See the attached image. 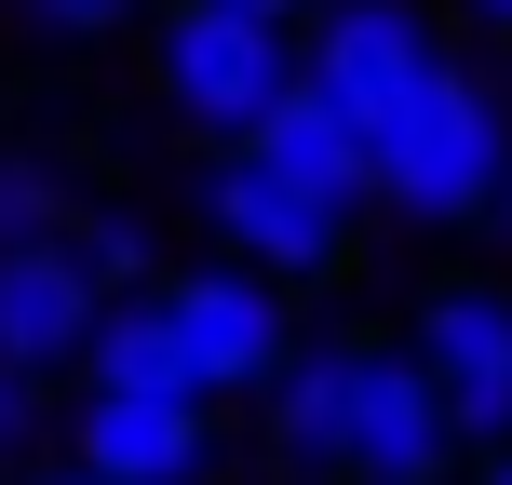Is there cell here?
<instances>
[{"mask_svg":"<svg viewBox=\"0 0 512 485\" xmlns=\"http://www.w3.org/2000/svg\"><path fill=\"white\" fill-rule=\"evenodd\" d=\"M391 351L432 378L445 445H459V459H499V445H512V283H499V270L418 283V310H405V337H391Z\"/></svg>","mask_w":512,"mask_h":485,"instance_id":"obj_5","label":"cell"},{"mask_svg":"<svg viewBox=\"0 0 512 485\" xmlns=\"http://www.w3.org/2000/svg\"><path fill=\"white\" fill-rule=\"evenodd\" d=\"M256 445L283 485H445V405L391 337H297L283 378L256 391Z\"/></svg>","mask_w":512,"mask_h":485,"instance_id":"obj_1","label":"cell"},{"mask_svg":"<svg viewBox=\"0 0 512 485\" xmlns=\"http://www.w3.org/2000/svg\"><path fill=\"white\" fill-rule=\"evenodd\" d=\"M81 216V162L41 135H0V243H68Z\"/></svg>","mask_w":512,"mask_h":485,"instance_id":"obj_12","label":"cell"},{"mask_svg":"<svg viewBox=\"0 0 512 485\" xmlns=\"http://www.w3.org/2000/svg\"><path fill=\"white\" fill-rule=\"evenodd\" d=\"M445 54H459V41H445L432 0H310V14H297V95H324L351 135H378Z\"/></svg>","mask_w":512,"mask_h":485,"instance_id":"obj_6","label":"cell"},{"mask_svg":"<svg viewBox=\"0 0 512 485\" xmlns=\"http://www.w3.org/2000/svg\"><path fill=\"white\" fill-rule=\"evenodd\" d=\"M54 445L95 485H203L216 472V405H189V391H68Z\"/></svg>","mask_w":512,"mask_h":485,"instance_id":"obj_8","label":"cell"},{"mask_svg":"<svg viewBox=\"0 0 512 485\" xmlns=\"http://www.w3.org/2000/svg\"><path fill=\"white\" fill-rule=\"evenodd\" d=\"M81 337H95V283H81V256H68V243H0V364L68 391Z\"/></svg>","mask_w":512,"mask_h":485,"instance_id":"obj_9","label":"cell"},{"mask_svg":"<svg viewBox=\"0 0 512 485\" xmlns=\"http://www.w3.org/2000/svg\"><path fill=\"white\" fill-rule=\"evenodd\" d=\"M243 162H270L283 189H310V203H337V216H364V135L337 122L324 95H283L270 122L243 135Z\"/></svg>","mask_w":512,"mask_h":485,"instance_id":"obj_10","label":"cell"},{"mask_svg":"<svg viewBox=\"0 0 512 485\" xmlns=\"http://www.w3.org/2000/svg\"><path fill=\"white\" fill-rule=\"evenodd\" d=\"M472 485H512V445H499V459H486V472H472Z\"/></svg>","mask_w":512,"mask_h":485,"instance_id":"obj_19","label":"cell"},{"mask_svg":"<svg viewBox=\"0 0 512 485\" xmlns=\"http://www.w3.org/2000/svg\"><path fill=\"white\" fill-rule=\"evenodd\" d=\"M135 14L149 0H27V27H54V41H122Z\"/></svg>","mask_w":512,"mask_h":485,"instance_id":"obj_15","label":"cell"},{"mask_svg":"<svg viewBox=\"0 0 512 485\" xmlns=\"http://www.w3.org/2000/svg\"><path fill=\"white\" fill-rule=\"evenodd\" d=\"M68 378H81V391H189V378H176V337H162L149 297H95V337H81Z\"/></svg>","mask_w":512,"mask_h":485,"instance_id":"obj_11","label":"cell"},{"mask_svg":"<svg viewBox=\"0 0 512 485\" xmlns=\"http://www.w3.org/2000/svg\"><path fill=\"white\" fill-rule=\"evenodd\" d=\"M486 230H499V243H512V176H499V203H486Z\"/></svg>","mask_w":512,"mask_h":485,"instance_id":"obj_18","label":"cell"},{"mask_svg":"<svg viewBox=\"0 0 512 485\" xmlns=\"http://www.w3.org/2000/svg\"><path fill=\"white\" fill-rule=\"evenodd\" d=\"M0 485H95V472H68V459H27V472H0Z\"/></svg>","mask_w":512,"mask_h":485,"instance_id":"obj_17","label":"cell"},{"mask_svg":"<svg viewBox=\"0 0 512 485\" xmlns=\"http://www.w3.org/2000/svg\"><path fill=\"white\" fill-rule=\"evenodd\" d=\"M499 176H512V68H486V54H445L364 135V203L405 230H486Z\"/></svg>","mask_w":512,"mask_h":485,"instance_id":"obj_2","label":"cell"},{"mask_svg":"<svg viewBox=\"0 0 512 485\" xmlns=\"http://www.w3.org/2000/svg\"><path fill=\"white\" fill-rule=\"evenodd\" d=\"M189 216H203L216 256L270 270L283 297H297V283H337V270H351V243H364V216H337V203H310V189H283L270 162H243V149H203Z\"/></svg>","mask_w":512,"mask_h":485,"instance_id":"obj_7","label":"cell"},{"mask_svg":"<svg viewBox=\"0 0 512 485\" xmlns=\"http://www.w3.org/2000/svg\"><path fill=\"white\" fill-rule=\"evenodd\" d=\"M68 256H81L95 297H149V283H162V230L135 203H95V189H81V216H68Z\"/></svg>","mask_w":512,"mask_h":485,"instance_id":"obj_13","label":"cell"},{"mask_svg":"<svg viewBox=\"0 0 512 485\" xmlns=\"http://www.w3.org/2000/svg\"><path fill=\"white\" fill-rule=\"evenodd\" d=\"M149 95L189 149H243L297 95V27L230 14V0H149Z\"/></svg>","mask_w":512,"mask_h":485,"instance_id":"obj_3","label":"cell"},{"mask_svg":"<svg viewBox=\"0 0 512 485\" xmlns=\"http://www.w3.org/2000/svg\"><path fill=\"white\" fill-rule=\"evenodd\" d=\"M297 14H310V0H297Z\"/></svg>","mask_w":512,"mask_h":485,"instance_id":"obj_20","label":"cell"},{"mask_svg":"<svg viewBox=\"0 0 512 485\" xmlns=\"http://www.w3.org/2000/svg\"><path fill=\"white\" fill-rule=\"evenodd\" d=\"M149 310H162V337H176L189 405H256V391L283 378V351H297V297H283L270 270H243V256H189V270H162Z\"/></svg>","mask_w":512,"mask_h":485,"instance_id":"obj_4","label":"cell"},{"mask_svg":"<svg viewBox=\"0 0 512 485\" xmlns=\"http://www.w3.org/2000/svg\"><path fill=\"white\" fill-rule=\"evenodd\" d=\"M459 27H486V41H512V0H459Z\"/></svg>","mask_w":512,"mask_h":485,"instance_id":"obj_16","label":"cell"},{"mask_svg":"<svg viewBox=\"0 0 512 485\" xmlns=\"http://www.w3.org/2000/svg\"><path fill=\"white\" fill-rule=\"evenodd\" d=\"M54 405H68L54 378H14V364H0V472H27L54 445Z\"/></svg>","mask_w":512,"mask_h":485,"instance_id":"obj_14","label":"cell"}]
</instances>
